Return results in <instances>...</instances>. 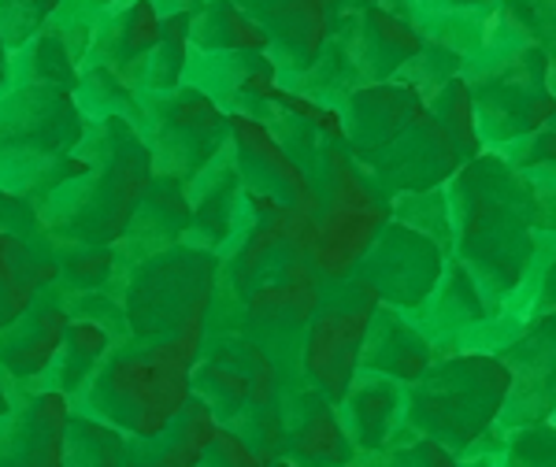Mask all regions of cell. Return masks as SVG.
<instances>
[{
  "instance_id": "52a82bcc",
  "label": "cell",
  "mask_w": 556,
  "mask_h": 467,
  "mask_svg": "<svg viewBox=\"0 0 556 467\" xmlns=\"http://www.w3.org/2000/svg\"><path fill=\"white\" fill-rule=\"evenodd\" d=\"M86 130L89 119L67 89L8 86L0 93V190L34 204Z\"/></svg>"
},
{
  "instance_id": "ffe728a7",
  "label": "cell",
  "mask_w": 556,
  "mask_h": 467,
  "mask_svg": "<svg viewBox=\"0 0 556 467\" xmlns=\"http://www.w3.org/2000/svg\"><path fill=\"white\" fill-rule=\"evenodd\" d=\"M286 460L293 467H353L356 449L349 442L342 412L301 379L282 390Z\"/></svg>"
},
{
  "instance_id": "7402d4cb",
  "label": "cell",
  "mask_w": 556,
  "mask_h": 467,
  "mask_svg": "<svg viewBox=\"0 0 556 467\" xmlns=\"http://www.w3.org/2000/svg\"><path fill=\"white\" fill-rule=\"evenodd\" d=\"M438 361L434 338L419 327L405 312L379 308L367 327L364 349H361V371L382 375V379L408 386L427 375V367Z\"/></svg>"
},
{
  "instance_id": "f6af8a7d",
  "label": "cell",
  "mask_w": 556,
  "mask_h": 467,
  "mask_svg": "<svg viewBox=\"0 0 556 467\" xmlns=\"http://www.w3.org/2000/svg\"><path fill=\"white\" fill-rule=\"evenodd\" d=\"M330 4L338 8V15H345V12H356V0H330Z\"/></svg>"
},
{
  "instance_id": "7a4b0ae2",
  "label": "cell",
  "mask_w": 556,
  "mask_h": 467,
  "mask_svg": "<svg viewBox=\"0 0 556 467\" xmlns=\"http://www.w3.org/2000/svg\"><path fill=\"white\" fill-rule=\"evenodd\" d=\"M152 178V152L130 119H89L83 146L52 171L45 193L34 201L41 234L49 241L115 249L127 238Z\"/></svg>"
},
{
  "instance_id": "cb8c5ba5",
  "label": "cell",
  "mask_w": 556,
  "mask_h": 467,
  "mask_svg": "<svg viewBox=\"0 0 556 467\" xmlns=\"http://www.w3.org/2000/svg\"><path fill=\"white\" fill-rule=\"evenodd\" d=\"M186 234H190V186L178 182V178L156 175L146 201L134 212L127 238L115 245V253H119L123 267H130L152 253L182 245Z\"/></svg>"
},
{
  "instance_id": "d4e9b609",
  "label": "cell",
  "mask_w": 556,
  "mask_h": 467,
  "mask_svg": "<svg viewBox=\"0 0 556 467\" xmlns=\"http://www.w3.org/2000/svg\"><path fill=\"white\" fill-rule=\"evenodd\" d=\"M267 130L275 134V141L286 149V156L298 164L304 175H312V167L319 164L323 149L345 141L342 112L330 104H319L304 93L278 86L271 115H267Z\"/></svg>"
},
{
  "instance_id": "4fadbf2b",
  "label": "cell",
  "mask_w": 556,
  "mask_h": 467,
  "mask_svg": "<svg viewBox=\"0 0 556 467\" xmlns=\"http://www.w3.org/2000/svg\"><path fill=\"white\" fill-rule=\"evenodd\" d=\"M445 264H450V253L434 238L390 219L379 230V238L371 241V249L364 253L361 267L353 275H361L379 293L382 308L416 316L434 298L438 282L445 275Z\"/></svg>"
},
{
  "instance_id": "3957f363",
  "label": "cell",
  "mask_w": 556,
  "mask_h": 467,
  "mask_svg": "<svg viewBox=\"0 0 556 467\" xmlns=\"http://www.w3.org/2000/svg\"><path fill=\"white\" fill-rule=\"evenodd\" d=\"M345 152L382 197L430 193L464 167L430 108L405 83L361 86L338 104Z\"/></svg>"
},
{
  "instance_id": "ee69618b",
  "label": "cell",
  "mask_w": 556,
  "mask_h": 467,
  "mask_svg": "<svg viewBox=\"0 0 556 467\" xmlns=\"http://www.w3.org/2000/svg\"><path fill=\"white\" fill-rule=\"evenodd\" d=\"M12 86V52H8L4 38H0V93Z\"/></svg>"
},
{
  "instance_id": "f546056e",
  "label": "cell",
  "mask_w": 556,
  "mask_h": 467,
  "mask_svg": "<svg viewBox=\"0 0 556 467\" xmlns=\"http://www.w3.org/2000/svg\"><path fill=\"white\" fill-rule=\"evenodd\" d=\"M115 341L119 338H115L108 327H101V323L71 316L64 345H60L56 364H52L49 379H45V390H56L71 401H78V393L89 386V379L97 375V367L104 364V356L115 349Z\"/></svg>"
},
{
  "instance_id": "30bf717a",
  "label": "cell",
  "mask_w": 556,
  "mask_h": 467,
  "mask_svg": "<svg viewBox=\"0 0 556 467\" xmlns=\"http://www.w3.org/2000/svg\"><path fill=\"white\" fill-rule=\"evenodd\" d=\"M379 293L361 275L330 282L323 290L316 316L308 319L298 345V379L323 393L330 404H342L349 386L361 375V349L379 312Z\"/></svg>"
},
{
  "instance_id": "60d3db41",
  "label": "cell",
  "mask_w": 556,
  "mask_h": 467,
  "mask_svg": "<svg viewBox=\"0 0 556 467\" xmlns=\"http://www.w3.org/2000/svg\"><path fill=\"white\" fill-rule=\"evenodd\" d=\"M0 234H20V238H41V219L26 197L0 190Z\"/></svg>"
},
{
  "instance_id": "2e32d148",
  "label": "cell",
  "mask_w": 556,
  "mask_h": 467,
  "mask_svg": "<svg viewBox=\"0 0 556 467\" xmlns=\"http://www.w3.org/2000/svg\"><path fill=\"white\" fill-rule=\"evenodd\" d=\"M67 323V298L60 293V286H52L12 327L0 330V382H4L8 397L45 390V379L64 345Z\"/></svg>"
},
{
  "instance_id": "83f0119b",
  "label": "cell",
  "mask_w": 556,
  "mask_h": 467,
  "mask_svg": "<svg viewBox=\"0 0 556 467\" xmlns=\"http://www.w3.org/2000/svg\"><path fill=\"white\" fill-rule=\"evenodd\" d=\"M215 416L201 397H190L182 412L152 438H127L123 467H197L215 438Z\"/></svg>"
},
{
  "instance_id": "277c9868",
  "label": "cell",
  "mask_w": 556,
  "mask_h": 467,
  "mask_svg": "<svg viewBox=\"0 0 556 467\" xmlns=\"http://www.w3.org/2000/svg\"><path fill=\"white\" fill-rule=\"evenodd\" d=\"M219 290V256L197 245H172L127 267L119 308L134 345H178L201 356Z\"/></svg>"
},
{
  "instance_id": "4316f807",
  "label": "cell",
  "mask_w": 556,
  "mask_h": 467,
  "mask_svg": "<svg viewBox=\"0 0 556 467\" xmlns=\"http://www.w3.org/2000/svg\"><path fill=\"white\" fill-rule=\"evenodd\" d=\"M56 282L60 267L45 234L41 238L0 234V330L12 327Z\"/></svg>"
},
{
  "instance_id": "484cf974",
  "label": "cell",
  "mask_w": 556,
  "mask_h": 467,
  "mask_svg": "<svg viewBox=\"0 0 556 467\" xmlns=\"http://www.w3.org/2000/svg\"><path fill=\"white\" fill-rule=\"evenodd\" d=\"M356 456H371L405 430V386L361 371L338 404Z\"/></svg>"
},
{
  "instance_id": "ac0fdd59",
  "label": "cell",
  "mask_w": 556,
  "mask_h": 467,
  "mask_svg": "<svg viewBox=\"0 0 556 467\" xmlns=\"http://www.w3.org/2000/svg\"><path fill=\"white\" fill-rule=\"evenodd\" d=\"M71 408V397L56 390L12 397L0 416V467H64Z\"/></svg>"
},
{
  "instance_id": "ab89813d",
  "label": "cell",
  "mask_w": 556,
  "mask_h": 467,
  "mask_svg": "<svg viewBox=\"0 0 556 467\" xmlns=\"http://www.w3.org/2000/svg\"><path fill=\"white\" fill-rule=\"evenodd\" d=\"M197 467H264V464H260V456L245 442H241L235 430L215 427V438H212L208 453H204V460Z\"/></svg>"
},
{
  "instance_id": "74e56055",
  "label": "cell",
  "mask_w": 556,
  "mask_h": 467,
  "mask_svg": "<svg viewBox=\"0 0 556 467\" xmlns=\"http://www.w3.org/2000/svg\"><path fill=\"white\" fill-rule=\"evenodd\" d=\"M60 0H0V38L8 52H20L45 23L56 15Z\"/></svg>"
},
{
  "instance_id": "c3c4849f",
  "label": "cell",
  "mask_w": 556,
  "mask_h": 467,
  "mask_svg": "<svg viewBox=\"0 0 556 467\" xmlns=\"http://www.w3.org/2000/svg\"><path fill=\"white\" fill-rule=\"evenodd\" d=\"M271 467H293L290 460H278V464H271Z\"/></svg>"
},
{
  "instance_id": "d6986e66",
  "label": "cell",
  "mask_w": 556,
  "mask_h": 467,
  "mask_svg": "<svg viewBox=\"0 0 556 467\" xmlns=\"http://www.w3.org/2000/svg\"><path fill=\"white\" fill-rule=\"evenodd\" d=\"M160 23H164V15L149 0L108 4L93 26V41H89L83 67L101 71V75L141 93V75H146V64L160 41Z\"/></svg>"
},
{
  "instance_id": "8d00e7d4",
  "label": "cell",
  "mask_w": 556,
  "mask_h": 467,
  "mask_svg": "<svg viewBox=\"0 0 556 467\" xmlns=\"http://www.w3.org/2000/svg\"><path fill=\"white\" fill-rule=\"evenodd\" d=\"M364 467H464V460L460 456H453L445 445L430 442V438H419V434H412V430H401L390 445L367 456Z\"/></svg>"
},
{
  "instance_id": "8fae6325",
  "label": "cell",
  "mask_w": 556,
  "mask_h": 467,
  "mask_svg": "<svg viewBox=\"0 0 556 467\" xmlns=\"http://www.w3.org/2000/svg\"><path fill=\"white\" fill-rule=\"evenodd\" d=\"M138 130L152 152L156 175L186 186H193L230 149L227 112L186 83L172 93H141Z\"/></svg>"
},
{
  "instance_id": "603a6c76",
  "label": "cell",
  "mask_w": 556,
  "mask_h": 467,
  "mask_svg": "<svg viewBox=\"0 0 556 467\" xmlns=\"http://www.w3.org/2000/svg\"><path fill=\"white\" fill-rule=\"evenodd\" d=\"M245 223V190L230 164V149L190 186V234L186 245L223 256Z\"/></svg>"
},
{
  "instance_id": "7c38bea8",
  "label": "cell",
  "mask_w": 556,
  "mask_h": 467,
  "mask_svg": "<svg viewBox=\"0 0 556 467\" xmlns=\"http://www.w3.org/2000/svg\"><path fill=\"white\" fill-rule=\"evenodd\" d=\"M290 375L264 345L241 335H208L193 364V397L212 408L215 424L238 430L245 419L282 404Z\"/></svg>"
},
{
  "instance_id": "4dcf8cb0",
  "label": "cell",
  "mask_w": 556,
  "mask_h": 467,
  "mask_svg": "<svg viewBox=\"0 0 556 467\" xmlns=\"http://www.w3.org/2000/svg\"><path fill=\"white\" fill-rule=\"evenodd\" d=\"M190 52H197V56L264 52L267 56V38L235 0H201L190 12Z\"/></svg>"
},
{
  "instance_id": "d6a6232c",
  "label": "cell",
  "mask_w": 556,
  "mask_h": 467,
  "mask_svg": "<svg viewBox=\"0 0 556 467\" xmlns=\"http://www.w3.org/2000/svg\"><path fill=\"white\" fill-rule=\"evenodd\" d=\"M190 56V12L164 15L160 41L146 64V75H141V93H172L182 86Z\"/></svg>"
},
{
  "instance_id": "ba28073f",
  "label": "cell",
  "mask_w": 556,
  "mask_h": 467,
  "mask_svg": "<svg viewBox=\"0 0 556 467\" xmlns=\"http://www.w3.org/2000/svg\"><path fill=\"white\" fill-rule=\"evenodd\" d=\"M312 186L319 197V212L312 219L308 264L323 282H342L361 267L364 253L379 230L393 219L390 197H382L367 182V175L353 164L345 141L327 146L319 164L312 167Z\"/></svg>"
},
{
  "instance_id": "b9f144b4",
  "label": "cell",
  "mask_w": 556,
  "mask_h": 467,
  "mask_svg": "<svg viewBox=\"0 0 556 467\" xmlns=\"http://www.w3.org/2000/svg\"><path fill=\"white\" fill-rule=\"evenodd\" d=\"M419 4H430V8H445V12H482L486 15L497 0H419Z\"/></svg>"
},
{
  "instance_id": "6da1fadb",
  "label": "cell",
  "mask_w": 556,
  "mask_h": 467,
  "mask_svg": "<svg viewBox=\"0 0 556 467\" xmlns=\"http://www.w3.org/2000/svg\"><path fill=\"white\" fill-rule=\"evenodd\" d=\"M450 260L497 304H513L542 264H549L553 186L516 171L497 152H479L445 182Z\"/></svg>"
},
{
  "instance_id": "44dd1931",
  "label": "cell",
  "mask_w": 556,
  "mask_h": 467,
  "mask_svg": "<svg viewBox=\"0 0 556 467\" xmlns=\"http://www.w3.org/2000/svg\"><path fill=\"white\" fill-rule=\"evenodd\" d=\"M93 26L97 23H75L52 15L12 56V86H52L75 93L89 41H93Z\"/></svg>"
},
{
  "instance_id": "d590c367",
  "label": "cell",
  "mask_w": 556,
  "mask_h": 467,
  "mask_svg": "<svg viewBox=\"0 0 556 467\" xmlns=\"http://www.w3.org/2000/svg\"><path fill=\"white\" fill-rule=\"evenodd\" d=\"M390 212L397 223L405 227L427 234L434 238L438 245L450 253V201H445V186L442 190H430V193H405V197H393Z\"/></svg>"
},
{
  "instance_id": "f35d334b",
  "label": "cell",
  "mask_w": 556,
  "mask_h": 467,
  "mask_svg": "<svg viewBox=\"0 0 556 467\" xmlns=\"http://www.w3.org/2000/svg\"><path fill=\"white\" fill-rule=\"evenodd\" d=\"M508 445L501 453V467H553V442L556 430L553 424L542 427H523V430H508Z\"/></svg>"
},
{
  "instance_id": "9a60e30c",
  "label": "cell",
  "mask_w": 556,
  "mask_h": 467,
  "mask_svg": "<svg viewBox=\"0 0 556 467\" xmlns=\"http://www.w3.org/2000/svg\"><path fill=\"white\" fill-rule=\"evenodd\" d=\"M230 119V164L238 171V182L249 197L282 204L290 212H301L304 219H316L319 197L304 171L286 156V149L275 141L267 123L249 115H227Z\"/></svg>"
},
{
  "instance_id": "5b68a950",
  "label": "cell",
  "mask_w": 556,
  "mask_h": 467,
  "mask_svg": "<svg viewBox=\"0 0 556 467\" xmlns=\"http://www.w3.org/2000/svg\"><path fill=\"white\" fill-rule=\"evenodd\" d=\"M513 382V367L497 353L460 349L438 356L405 390V430L445 445L460 460L475 456L497 430Z\"/></svg>"
},
{
  "instance_id": "bcb514c9",
  "label": "cell",
  "mask_w": 556,
  "mask_h": 467,
  "mask_svg": "<svg viewBox=\"0 0 556 467\" xmlns=\"http://www.w3.org/2000/svg\"><path fill=\"white\" fill-rule=\"evenodd\" d=\"M12 408V397H8V390H4V382H0V416Z\"/></svg>"
},
{
  "instance_id": "e0dca14e",
  "label": "cell",
  "mask_w": 556,
  "mask_h": 467,
  "mask_svg": "<svg viewBox=\"0 0 556 467\" xmlns=\"http://www.w3.org/2000/svg\"><path fill=\"white\" fill-rule=\"evenodd\" d=\"M182 83L201 89L227 115H249V119L267 123L282 78L264 52H215V56L193 52Z\"/></svg>"
},
{
  "instance_id": "5bb4252c",
  "label": "cell",
  "mask_w": 556,
  "mask_h": 467,
  "mask_svg": "<svg viewBox=\"0 0 556 467\" xmlns=\"http://www.w3.org/2000/svg\"><path fill=\"white\" fill-rule=\"evenodd\" d=\"M267 38V56L278 67L282 89L319 64L330 34L338 26V8L330 0H235Z\"/></svg>"
},
{
  "instance_id": "1f68e13d",
  "label": "cell",
  "mask_w": 556,
  "mask_h": 467,
  "mask_svg": "<svg viewBox=\"0 0 556 467\" xmlns=\"http://www.w3.org/2000/svg\"><path fill=\"white\" fill-rule=\"evenodd\" d=\"M52 256L60 267V293L64 298H86V293H104V290H119L123 275V260L115 249L108 245H71V241H49Z\"/></svg>"
},
{
  "instance_id": "7bdbcfd3",
  "label": "cell",
  "mask_w": 556,
  "mask_h": 467,
  "mask_svg": "<svg viewBox=\"0 0 556 467\" xmlns=\"http://www.w3.org/2000/svg\"><path fill=\"white\" fill-rule=\"evenodd\" d=\"M160 15H175V12H193L201 0H149Z\"/></svg>"
},
{
  "instance_id": "9c48e42d",
  "label": "cell",
  "mask_w": 556,
  "mask_h": 467,
  "mask_svg": "<svg viewBox=\"0 0 556 467\" xmlns=\"http://www.w3.org/2000/svg\"><path fill=\"white\" fill-rule=\"evenodd\" d=\"M482 152H508L553 127V49H513L464 64Z\"/></svg>"
},
{
  "instance_id": "7dc6e473",
  "label": "cell",
  "mask_w": 556,
  "mask_h": 467,
  "mask_svg": "<svg viewBox=\"0 0 556 467\" xmlns=\"http://www.w3.org/2000/svg\"><path fill=\"white\" fill-rule=\"evenodd\" d=\"M371 4H382V0H356V8H371Z\"/></svg>"
},
{
  "instance_id": "f1b7e54d",
  "label": "cell",
  "mask_w": 556,
  "mask_h": 467,
  "mask_svg": "<svg viewBox=\"0 0 556 467\" xmlns=\"http://www.w3.org/2000/svg\"><path fill=\"white\" fill-rule=\"evenodd\" d=\"M553 8L556 0H497L486 12L482 49L475 56H497V52L513 49H553Z\"/></svg>"
},
{
  "instance_id": "836d02e7",
  "label": "cell",
  "mask_w": 556,
  "mask_h": 467,
  "mask_svg": "<svg viewBox=\"0 0 556 467\" xmlns=\"http://www.w3.org/2000/svg\"><path fill=\"white\" fill-rule=\"evenodd\" d=\"M123 453H127V434L83 408H71L64 467H123Z\"/></svg>"
},
{
  "instance_id": "e575fe53",
  "label": "cell",
  "mask_w": 556,
  "mask_h": 467,
  "mask_svg": "<svg viewBox=\"0 0 556 467\" xmlns=\"http://www.w3.org/2000/svg\"><path fill=\"white\" fill-rule=\"evenodd\" d=\"M427 108L434 115V123L445 130V138L453 141V149L460 152V160L468 164L482 152L479 127H475V104H471V89L464 83V75L450 78L445 86H438L427 97Z\"/></svg>"
},
{
  "instance_id": "8992f818",
  "label": "cell",
  "mask_w": 556,
  "mask_h": 467,
  "mask_svg": "<svg viewBox=\"0 0 556 467\" xmlns=\"http://www.w3.org/2000/svg\"><path fill=\"white\" fill-rule=\"evenodd\" d=\"M193 364L197 356L178 345H134L123 338L71 404L127 438H152L190 404Z\"/></svg>"
}]
</instances>
